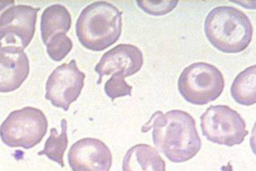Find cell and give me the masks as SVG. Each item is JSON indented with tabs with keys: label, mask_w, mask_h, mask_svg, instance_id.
<instances>
[{
	"label": "cell",
	"mask_w": 256,
	"mask_h": 171,
	"mask_svg": "<svg viewBox=\"0 0 256 171\" xmlns=\"http://www.w3.org/2000/svg\"><path fill=\"white\" fill-rule=\"evenodd\" d=\"M153 129L152 138L157 151L173 163H184L197 155L202 142L194 117L185 111H156L142 127V133Z\"/></svg>",
	"instance_id": "obj_1"
},
{
	"label": "cell",
	"mask_w": 256,
	"mask_h": 171,
	"mask_svg": "<svg viewBox=\"0 0 256 171\" xmlns=\"http://www.w3.org/2000/svg\"><path fill=\"white\" fill-rule=\"evenodd\" d=\"M122 30V12L106 1L94 2L81 12L76 34L86 50L100 52L116 42Z\"/></svg>",
	"instance_id": "obj_2"
},
{
	"label": "cell",
	"mask_w": 256,
	"mask_h": 171,
	"mask_svg": "<svg viewBox=\"0 0 256 171\" xmlns=\"http://www.w3.org/2000/svg\"><path fill=\"white\" fill-rule=\"evenodd\" d=\"M204 29L210 44L225 54L244 51L253 38L250 18L242 10L231 6L212 8L206 16Z\"/></svg>",
	"instance_id": "obj_3"
},
{
	"label": "cell",
	"mask_w": 256,
	"mask_h": 171,
	"mask_svg": "<svg viewBox=\"0 0 256 171\" xmlns=\"http://www.w3.org/2000/svg\"><path fill=\"white\" fill-rule=\"evenodd\" d=\"M178 91L186 102L204 105L218 100L225 88L222 73L204 62L190 64L182 70L178 82Z\"/></svg>",
	"instance_id": "obj_4"
},
{
	"label": "cell",
	"mask_w": 256,
	"mask_h": 171,
	"mask_svg": "<svg viewBox=\"0 0 256 171\" xmlns=\"http://www.w3.org/2000/svg\"><path fill=\"white\" fill-rule=\"evenodd\" d=\"M48 126V120L42 111L25 107L8 114L0 126V138L10 148H32L44 138Z\"/></svg>",
	"instance_id": "obj_5"
},
{
	"label": "cell",
	"mask_w": 256,
	"mask_h": 171,
	"mask_svg": "<svg viewBox=\"0 0 256 171\" xmlns=\"http://www.w3.org/2000/svg\"><path fill=\"white\" fill-rule=\"evenodd\" d=\"M202 133L208 141L224 146L240 145L248 132L237 111L228 105H212L200 116Z\"/></svg>",
	"instance_id": "obj_6"
},
{
	"label": "cell",
	"mask_w": 256,
	"mask_h": 171,
	"mask_svg": "<svg viewBox=\"0 0 256 171\" xmlns=\"http://www.w3.org/2000/svg\"><path fill=\"white\" fill-rule=\"evenodd\" d=\"M39 8L14 6L0 16V50L23 51L30 44L36 30Z\"/></svg>",
	"instance_id": "obj_7"
},
{
	"label": "cell",
	"mask_w": 256,
	"mask_h": 171,
	"mask_svg": "<svg viewBox=\"0 0 256 171\" xmlns=\"http://www.w3.org/2000/svg\"><path fill=\"white\" fill-rule=\"evenodd\" d=\"M86 74L78 69L75 60L57 67L48 79L45 98L64 111L78 100L84 86Z\"/></svg>",
	"instance_id": "obj_8"
},
{
	"label": "cell",
	"mask_w": 256,
	"mask_h": 171,
	"mask_svg": "<svg viewBox=\"0 0 256 171\" xmlns=\"http://www.w3.org/2000/svg\"><path fill=\"white\" fill-rule=\"evenodd\" d=\"M112 160L109 148L96 138L79 140L68 152V163L73 171H110Z\"/></svg>",
	"instance_id": "obj_9"
},
{
	"label": "cell",
	"mask_w": 256,
	"mask_h": 171,
	"mask_svg": "<svg viewBox=\"0 0 256 171\" xmlns=\"http://www.w3.org/2000/svg\"><path fill=\"white\" fill-rule=\"evenodd\" d=\"M144 64V54L135 45L119 44L106 52L95 66L94 70L100 76L97 84H100L104 76L122 72L126 78L140 72Z\"/></svg>",
	"instance_id": "obj_10"
},
{
	"label": "cell",
	"mask_w": 256,
	"mask_h": 171,
	"mask_svg": "<svg viewBox=\"0 0 256 171\" xmlns=\"http://www.w3.org/2000/svg\"><path fill=\"white\" fill-rule=\"evenodd\" d=\"M30 64L24 51L0 50V92L16 91L26 80Z\"/></svg>",
	"instance_id": "obj_11"
},
{
	"label": "cell",
	"mask_w": 256,
	"mask_h": 171,
	"mask_svg": "<svg viewBox=\"0 0 256 171\" xmlns=\"http://www.w3.org/2000/svg\"><path fill=\"white\" fill-rule=\"evenodd\" d=\"M122 171H166V162L153 146L138 144L124 156Z\"/></svg>",
	"instance_id": "obj_12"
},
{
	"label": "cell",
	"mask_w": 256,
	"mask_h": 171,
	"mask_svg": "<svg viewBox=\"0 0 256 171\" xmlns=\"http://www.w3.org/2000/svg\"><path fill=\"white\" fill-rule=\"evenodd\" d=\"M72 26V16L64 6L53 4L45 8L41 16L40 30L44 44L47 46L48 42L57 34H66Z\"/></svg>",
	"instance_id": "obj_13"
},
{
	"label": "cell",
	"mask_w": 256,
	"mask_h": 171,
	"mask_svg": "<svg viewBox=\"0 0 256 171\" xmlns=\"http://www.w3.org/2000/svg\"><path fill=\"white\" fill-rule=\"evenodd\" d=\"M231 95L235 102L244 106L256 102V66L248 67L238 74L231 86Z\"/></svg>",
	"instance_id": "obj_14"
},
{
	"label": "cell",
	"mask_w": 256,
	"mask_h": 171,
	"mask_svg": "<svg viewBox=\"0 0 256 171\" xmlns=\"http://www.w3.org/2000/svg\"><path fill=\"white\" fill-rule=\"evenodd\" d=\"M62 133L58 135L56 128L50 130V136L48 138L45 142L44 148L38 155H45L50 160L64 167V154L68 145V138H67V122L66 120H62Z\"/></svg>",
	"instance_id": "obj_15"
},
{
	"label": "cell",
	"mask_w": 256,
	"mask_h": 171,
	"mask_svg": "<svg viewBox=\"0 0 256 171\" xmlns=\"http://www.w3.org/2000/svg\"><path fill=\"white\" fill-rule=\"evenodd\" d=\"M104 92L113 102L116 98H119L125 96L131 97L132 86L126 82L125 76H123L122 72H116L106 82Z\"/></svg>",
	"instance_id": "obj_16"
},
{
	"label": "cell",
	"mask_w": 256,
	"mask_h": 171,
	"mask_svg": "<svg viewBox=\"0 0 256 171\" xmlns=\"http://www.w3.org/2000/svg\"><path fill=\"white\" fill-rule=\"evenodd\" d=\"M72 48V41L66 34H57L48 42L47 52L51 60L60 62L68 56Z\"/></svg>",
	"instance_id": "obj_17"
},
{
	"label": "cell",
	"mask_w": 256,
	"mask_h": 171,
	"mask_svg": "<svg viewBox=\"0 0 256 171\" xmlns=\"http://www.w3.org/2000/svg\"><path fill=\"white\" fill-rule=\"evenodd\" d=\"M178 0H136V4L146 14L153 16H163L172 12L178 4Z\"/></svg>",
	"instance_id": "obj_18"
},
{
	"label": "cell",
	"mask_w": 256,
	"mask_h": 171,
	"mask_svg": "<svg viewBox=\"0 0 256 171\" xmlns=\"http://www.w3.org/2000/svg\"><path fill=\"white\" fill-rule=\"evenodd\" d=\"M14 6V1H0V16L6 12V10L10 8L12 6Z\"/></svg>",
	"instance_id": "obj_19"
},
{
	"label": "cell",
	"mask_w": 256,
	"mask_h": 171,
	"mask_svg": "<svg viewBox=\"0 0 256 171\" xmlns=\"http://www.w3.org/2000/svg\"><path fill=\"white\" fill-rule=\"evenodd\" d=\"M220 170H222V171H234V168H232V166L230 162H228L226 166H222V167L220 168Z\"/></svg>",
	"instance_id": "obj_20"
}]
</instances>
